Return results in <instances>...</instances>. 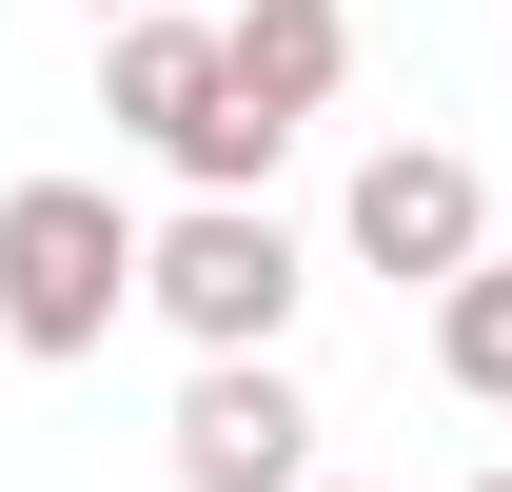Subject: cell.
<instances>
[{"mask_svg": "<svg viewBox=\"0 0 512 492\" xmlns=\"http://www.w3.org/2000/svg\"><path fill=\"white\" fill-rule=\"evenodd\" d=\"M119 315H138V217L99 178H20L0 197V335L60 374V355H99Z\"/></svg>", "mask_w": 512, "mask_h": 492, "instance_id": "6da1fadb", "label": "cell"}, {"mask_svg": "<svg viewBox=\"0 0 512 492\" xmlns=\"http://www.w3.org/2000/svg\"><path fill=\"white\" fill-rule=\"evenodd\" d=\"M296 237H276V197H178L158 237H138V315H178L197 355H276L296 335Z\"/></svg>", "mask_w": 512, "mask_h": 492, "instance_id": "7a4b0ae2", "label": "cell"}, {"mask_svg": "<svg viewBox=\"0 0 512 492\" xmlns=\"http://www.w3.org/2000/svg\"><path fill=\"white\" fill-rule=\"evenodd\" d=\"M99 119H119V138H158L197 197H256V178H276V119H237L217 20H158V0L119 20V60H99Z\"/></svg>", "mask_w": 512, "mask_h": 492, "instance_id": "3957f363", "label": "cell"}, {"mask_svg": "<svg viewBox=\"0 0 512 492\" xmlns=\"http://www.w3.org/2000/svg\"><path fill=\"white\" fill-rule=\"evenodd\" d=\"M473 256H493V178H473L453 138H394V158H355V276L434 296V276H473Z\"/></svg>", "mask_w": 512, "mask_h": 492, "instance_id": "277c9868", "label": "cell"}, {"mask_svg": "<svg viewBox=\"0 0 512 492\" xmlns=\"http://www.w3.org/2000/svg\"><path fill=\"white\" fill-rule=\"evenodd\" d=\"M316 473V394L276 355H197V394H178V492H296Z\"/></svg>", "mask_w": 512, "mask_h": 492, "instance_id": "5b68a950", "label": "cell"}, {"mask_svg": "<svg viewBox=\"0 0 512 492\" xmlns=\"http://www.w3.org/2000/svg\"><path fill=\"white\" fill-rule=\"evenodd\" d=\"M217 79H237V119H316L335 79H355V20H335V0H237V20H217Z\"/></svg>", "mask_w": 512, "mask_h": 492, "instance_id": "8992f818", "label": "cell"}, {"mask_svg": "<svg viewBox=\"0 0 512 492\" xmlns=\"http://www.w3.org/2000/svg\"><path fill=\"white\" fill-rule=\"evenodd\" d=\"M434 374L512 414V276H493V256H473V276H434Z\"/></svg>", "mask_w": 512, "mask_h": 492, "instance_id": "52a82bcc", "label": "cell"}, {"mask_svg": "<svg viewBox=\"0 0 512 492\" xmlns=\"http://www.w3.org/2000/svg\"><path fill=\"white\" fill-rule=\"evenodd\" d=\"M79 20H138V0H79Z\"/></svg>", "mask_w": 512, "mask_h": 492, "instance_id": "ba28073f", "label": "cell"}, {"mask_svg": "<svg viewBox=\"0 0 512 492\" xmlns=\"http://www.w3.org/2000/svg\"><path fill=\"white\" fill-rule=\"evenodd\" d=\"M473 492H512V473H473Z\"/></svg>", "mask_w": 512, "mask_h": 492, "instance_id": "9c48e42d", "label": "cell"}, {"mask_svg": "<svg viewBox=\"0 0 512 492\" xmlns=\"http://www.w3.org/2000/svg\"><path fill=\"white\" fill-rule=\"evenodd\" d=\"M296 492H316V473H296Z\"/></svg>", "mask_w": 512, "mask_h": 492, "instance_id": "30bf717a", "label": "cell"}]
</instances>
